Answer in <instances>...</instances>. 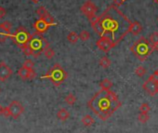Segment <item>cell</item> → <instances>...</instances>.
<instances>
[{"mask_svg": "<svg viewBox=\"0 0 158 133\" xmlns=\"http://www.w3.org/2000/svg\"><path fill=\"white\" fill-rule=\"evenodd\" d=\"M131 23L116 5H110L91 26L101 37L109 39L116 46L129 33Z\"/></svg>", "mask_w": 158, "mask_h": 133, "instance_id": "1", "label": "cell"}, {"mask_svg": "<svg viewBox=\"0 0 158 133\" xmlns=\"http://www.w3.org/2000/svg\"><path fill=\"white\" fill-rule=\"evenodd\" d=\"M3 111H4V107H2L1 104H0V115L3 114Z\"/></svg>", "mask_w": 158, "mask_h": 133, "instance_id": "35", "label": "cell"}, {"mask_svg": "<svg viewBox=\"0 0 158 133\" xmlns=\"http://www.w3.org/2000/svg\"><path fill=\"white\" fill-rule=\"evenodd\" d=\"M143 89L151 96H154L158 93V82L148 78L142 85Z\"/></svg>", "mask_w": 158, "mask_h": 133, "instance_id": "8", "label": "cell"}, {"mask_svg": "<svg viewBox=\"0 0 158 133\" xmlns=\"http://www.w3.org/2000/svg\"><path fill=\"white\" fill-rule=\"evenodd\" d=\"M135 74H136L138 77H143V76L146 74V69L143 67V66L139 65V66H138L137 69L135 70Z\"/></svg>", "mask_w": 158, "mask_h": 133, "instance_id": "23", "label": "cell"}, {"mask_svg": "<svg viewBox=\"0 0 158 133\" xmlns=\"http://www.w3.org/2000/svg\"><path fill=\"white\" fill-rule=\"evenodd\" d=\"M152 1H153L154 3H156V4L158 5V0H152Z\"/></svg>", "mask_w": 158, "mask_h": 133, "instance_id": "38", "label": "cell"}, {"mask_svg": "<svg viewBox=\"0 0 158 133\" xmlns=\"http://www.w3.org/2000/svg\"><path fill=\"white\" fill-rule=\"evenodd\" d=\"M24 67L28 68V69H34V66H35V63L31 60H26L24 62H23V65Z\"/></svg>", "mask_w": 158, "mask_h": 133, "instance_id": "30", "label": "cell"}, {"mask_svg": "<svg viewBox=\"0 0 158 133\" xmlns=\"http://www.w3.org/2000/svg\"><path fill=\"white\" fill-rule=\"evenodd\" d=\"M36 13H37V15L40 17V18H43L47 13H48V10H46V8H44V7H40L37 10H36Z\"/></svg>", "mask_w": 158, "mask_h": 133, "instance_id": "29", "label": "cell"}, {"mask_svg": "<svg viewBox=\"0 0 158 133\" xmlns=\"http://www.w3.org/2000/svg\"><path fill=\"white\" fill-rule=\"evenodd\" d=\"M138 119L140 123H146L149 119H150V116L148 114H145V113H139V116H138Z\"/></svg>", "mask_w": 158, "mask_h": 133, "instance_id": "25", "label": "cell"}, {"mask_svg": "<svg viewBox=\"0 0 158 133\" xmlns=\"http://www.w3.org/2000/svg\"><path fill=\"white\" fill-rule=\"evenodd\" d=\"M150 110H151V108H150L149 104H148V103H146V102L142 103V104L139 106V112H140V113L148 114V113L150 112Z\"/></svg>", "mask_w": 158, "mask_h": 133, "instance_id": "27", "label": "cell"}, {"mask_svg": "<svg viewBox=\"0 0 158 133\" xmlns=\"http://www.w3.org/2000/svg\"><path fill=\"white\" fill-rule=\"evenodd\" d=\"M79 39V35H77L75 32H70L67 35V40L71 43H76Z\"/></svg>", "mask_w": 158, "mask_h": 133, "instance_id": "19", "label": "cell"}, {"mask_svg": "<svg viewBox=\"0 0 158 133\" xmlns=\"http://www.w3.org/2000/svg\"><path fill=\"white\" fill-rule=\"evenodd\" d=\"M44 53V55L46 56V58H48V59H52L53 57H54V55H55V52H54V50L51 48H46L45 49V51L43 52Z\"/></svg>", "mask_w": 158, "mask_h": 133, "instance_id": "24", "label": "cell"}, {"mask_svg": "<svg viewBox=\"0 0 158 133\" xmlns=\"http://www.w3.org/2000/svg\"><path fill=\"white\" fill-rule=\"evenodd\" d=\"M18 76L23 79V80H31L35 77L36 74L34 71V69H28L24 66L18 71Z\"/></svg>", "mask_w": 158, "mask_h": 133, "instance_id": "11", "label": "cell"}, {"mask_svg": "<svg viewBox=\"0 0 158 133\" xmlns=\"http://www.w3.org/2000/svg\"><path fill=\"white\" fill-rule=\"evenodd\" d=\"M3 115H4V116H6V117L11 116V114H10V108H9V106L4 108V111H3Z\"/></svg>", "mask_w": 158, "mask_h": 133, "instance_id": "31", "label": "cell"}, {"mask_svg": "<svg viewBox=\"0 0 158 133\" xmlns=\"http://www.w3.org/2000/svg\"><path fill=\"white\" fill-rule=\"evenodd\" d=\"M9 108L10 111V114L14 119L19 118L24 112V108H23V104L18 101H12L10 102V104L9 105Z\"/></svg>", "mask_w": 158, "mask_h": 133, "instance_id": "7", "label": "cell"}, {"mask_svg": "<svg viewBox=\"0 0 158 133\" xmlns=\"http://www.w3.org/2000/svg\"><path fill=\"white\" fill-rule=\"evenodd\" d=\"M89 37H90V35L88 31H82L79 34V39H81L82 41H87L89 39Z\"/></svg>", "mask_w": 158, "mask_h": 133, "instance_id": "26", "label": "cell"}, {"mask_svg": "<svg viewBox=\"0 0 158 133\" xmlns=\"http://www.w3.org/2000/svg\"><path fill=\"white\" fill-rule=\"evenodd\" d=\"M81 121H82L83 125L86 126V127H90V126H92L95 123L94 118L91 115H89V114H87L84 117H82V120Z\"/></svg>", "mask_w": 158, "mask_h": 133, "instance_id": "17", "label": "cell"}, {"mask_svg": "<svg viewBox=\"0 0 158 133\" xmlns=\"http://www.w3.org/2000/svg\"><path fill=\"white\" fill-rule=\"evenodd\" d=\"M28 46L31 48L33 51V56L35 58H37L41 55L42 52L45 51L46 48L49 47V43L46 40V38H44L42 34L35 32V34L32 35V37L28 43Z\"/></svg>", "mask_w": 158, "mask_h": 133, "instance_id": "4", "label": "cell"}, {"mask_svg": "<svg viewBox=\"0 0 158 133\" xmlns=\"http://www.w3.org/2000/svg\"><path fill=\"white\" fill-rule=\"evenodd\" d=\"M67 77H68V74L63 70V68L59 63H56L53 65V67L41 78H48L52 82V84L54 86L59 87L64 82V80Z\"/></svg>", "mask_w": 158, "mask_h": 133, "instance_id": "5", "label": "cell"}, {"mask_svg": "<svg viewBox=\"0 0 158 133\" xmlns=\"http://www.w3.org/2000/svg\"><path fill=\"white\" fill-rule=\"evenodd\" d=\"M141 31H142V26L140 25V23L139 22L131 23L130 27H129V33H131L133 35H138L140 34Z\"/></svg>", "mask_w": 158, "mask_h": 133, "instance_id": "15", "label": "cell"}, {"mask_svg": "<svg viewBox=\"0 0 158 133\" xmlns=\"http://www.w3.org/2000/svg\"><path fill=\"white\" fill-rule=\"evenodd\" d=\"M89 107L102 120H107L121 107L122 103L118 96L110 89H102L88 102Z\"/></svg>", "mask_w": 158, "mask_h": 133, "instance_id": "2", "label": "cell"}, {"mask_svg": "<svg viewBox=\"0 0 158 133\" xmlns=\"http://www.w3.org/2000/svg\"><path fill=\"white\" fill-rule=\"evenodd\" d=\"M152 47L153 51H155V50L158 51V44H153V45H152Z\"/></svg>", "mask_w": 158, "mask_h": 133, "instance_id": "34", "label": "cell"}, {"mask_svg": "<svg viewBox=\"0 0 158 133\" xmlns=\"http://www.w3.org/2000/svg\"><path fill=\"white\" fill-rule=\"evenodd\" d=\"M75 101H76V98H75L74 95L72 94V93H69V94L65 97V102L68 103L69 105H73V104L75 102Z\"/></svg>", "mask_w": 158, "mask_h": 133, "instance_id": "22", "label": "cell"}, {"mask_svg": "<svg viewBox=\"0 0 158 133\" xmlns=\"http://www.w3.org/2000/svg\"><path fill=\"white\" fill-rule=\"evenodd\" d=\"M100 65L102 66V68L104 69H107L110 67L111 65V60L108 57H102L101 60H100Z\"/></svg>", "mask_w": 158, "mask_h": 133, "instance_id": "18", "label": "cell"}, {"mask_svg": "<svg viewBox=\"0 0 158 133\" xmlns=\"http://www.w3.org/2000/svg\"><path fill=\"white\" fill-rule=\"evenodd\" d=\"M7 11L5 10V9H3L2 7H0V19H2L6 16Z\"/></svg>", "mask_w": 158, "mask_h": 133, "instance_id": "32", "label": "cell"}, {"mask_svg": "<svg viewBox=\"0 0 158 133\" xmlns=\"http://www.w3.org/2000/svg\"><path fill=\"white\" fill-rule=\"evenodd\" d=\"M32 1H33L34 3H38V2L40 1V0H32Z\"/></svg>", "mask_w": 158, "mask_h": 133, "instance_id": "36", "label": "cell"}, {"mask_svg": "<svg viewBox=\"0 0 158 133\" xmlns=\"http://www.w3.org/2000/svg\"><path fill=\"white\" fill-rule=\"evenodd\" d=\"M12 75V70L5 62H0V81H6Z\"/></svg>", "mask_w": 158, "mask_h": 133, "instance_id": "12", "label": "cell"}, {"mask_svg": "<svg viewBox=\"0 0 158 133\" xmlns=\"http://www.w3.org/2000/svg\"><path fill=\"white\" fill-rule=\"evenodd\" d=\"M49 24L46 23V21L42 18H40L39 20H37L35 23H34V28L35 30L36 33L39 34H43L45 32L48 31V29L49 28Z\"/></svg>", "mask_w": 158, "mask_h": 133, "instance_id": "14", "label": "cell"}, {"mask_svg": "<svg viewBox=\"0 0 158 133\" xmlns=\"http://www.w3.org/2000/svg\"><path fill=\"white\" fill-rule=\"evenodd\" d=\"M130 50L140 61H144L153 52L151 42L145 37H140L137 40L130 48Z\"/></svg>", "mask_w": 158, "mask_h": 133, "instance_id": "3", "label": "cell"}, {"mask_svg": "<svg viewBox=\"0 0 158 133\" xmlns=\"http://www.w3.org/2000/svg\"><path fill=\"white\" fill-rule=\"evenodd\" d=\"M10 28L11 24L10 22H5L0 24V42H5L9 37H10Z\"/></svg>", "mask_w": 158, "mask_h": 133, "instance_id": "9", "label": "cell"}, {"mask_svg": "<svg viewBox=\"0 0 158 133\" xmlns=\"http://www.w3.org/2000/svg\"><path fill=\"white\" fill-rule=\"evenodd\" d=\"M31 37H32V35H30V33L23 27L18 28L15 31V33L10 35V39L20 48H23V47H25L31 40Z\"/></svg>", "mask_w": 158, "mask_h": 133, "instance_id": "6", "label": "cell"}, {"mask_svg": "<svg viewBox=\"0 0 158 133\" xmlns=\"http://www.w3.org/2000/svg\"><path fill=\"white\" fill-rule=\"evenodd\" d=\"M100 86L102 89H110L112 87H113V83L108 79V78H105L103 79L101 83H100Z\"/></svg>", "mask_w": 158, "mask_h": 133, "instance_id": "20", "label": "cell"}, {"mask_svg": "<svg viewBox=\"0 0 158 133\" xmlns=\"http://www.w3.org/2000/svg\"><path fill=\"white\" fill-rule=\"evenodd\" d=\"M97 10H98V9H97L96 5L92 1H90V0H88V1L85 4H83L82 7H81V11L88 18L92 16V15H95Z\"/></svg>", "mask_w": 158, "mask_h": 133, "instance_id": "10", "label": "cell"}, {"mask_svg": "<svg viewBox=\"0 0 158 133\" xmlns=\"http://www.w3.org/2000/svg\"><path fill=\"white\" fill-rule=\"evenodd\" d=\"M154 74H155V75H157V76H158V69H157V70H155V71H154Z\"/></svg>", "mask_w": 158, "mask_h": 133, "instance_id": "37", "label": "cell"}, {"mask_svg": "<svg viewBox=\"0 0 158 133\" xmlns=\"http://www.w3.org/2000/svg\"><path fill=\"white\" fill-rule=\"evenodd\" d=\"M96 46L102 51L104 52H108L110 51L113 48H114L115 46L107 38H103V37H101L97 42H96Z\"/></svg>", "mask_w": 158, "mask_h": 133, "instance_id": "13", "label": "cell"}, {"mask_svg": "<svg viewBox=\"0 0 158 133\" xmlns=\"http://www.w3.org/2000/svg\"><path fill=\"white\" fill-rule=\"evenodd\" d=\"M150 42L152 45L153 44H158V32H154L150 36Z\"/></svg>", "mask_w": 158, "mask_h": 133, "instance_id": "28", "label": "cell"}, {"mask_svg": "<svg viewBox=\"0 0 158 133\" xmlns=\"http://www.w3.org/2000/svg\"><path fill=\"white\" fill-rule=\"evenodd\" d=\"M69 116H70L69 112H68L66 109H64V108L60 109V110L58 111V113H57V117H58V119H59V120H61V121L67 120V119L69 118Z\"/></svg>", "mask_w": 158, "mask_h": 133, "instance_id": "16", "label": "cell"}, {"mask_svg": "<svg viewBox=\"0 0 158 133\" xmlns=\"http://www.w3.org/2000/svg\"><path fill=\"white\" fill-rule=\"evenodd\" d=\"M42 19H44L45 21H46V23H48L50 26H52V25H57V23H55V20H54V18L49 14V13H47Z\"/></svg>", "mask_w": 158, "mask_h": 133, "instance_id": "21", "label": "cell"}, {"mask_svg": "<svg viewBox=\"0 0 158 133\" xmlns=\"http://www.w3.org/2000/svg\"><path fill=\"white\" fill-rule=\"evenodd\" d=\"M114 1V5H116V6H121V5H123L127 0H113Z\"/></svg>", "mask_w": 158, "mask_h": 133, "instance_id": "33", "label": "cell"}]
</instances>
